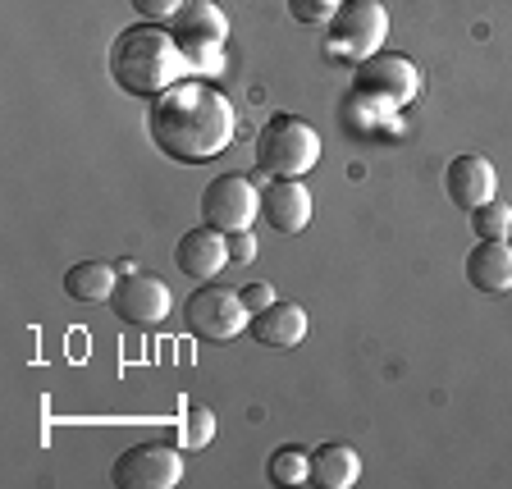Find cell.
I'll use <instances>...</instances> for the list:
<instances>
[{
	"instance_id": "6da1fadb",
	"label": "cell",
	"mask_w": 512,
	"mask_h": 489,
	"mask_svg": "<svg viewBox=\"0 0 512 489\" xmlns=\"http://www.w3.org/2000/svg\"><path fill=\"white\" fill-rule=\"evenodd\" d=\"M147 128L151 142L170 160L202 165V160H215L220 151H229V142L238 133V115L224 92L183 78V83H174L170 92H160L151 101Z\"/></svg>"
},
{
	"instance_id": "7a4b0ae2",
	"label": "cell",
	"mask_w": 512,
	"mask_h": 489,
	"mask_svg": "<svg viewBox=\"0 0 512 489\" xmlns=\"http://www.w3.org/2000/svg\"><path fill=\"white\" fill-rule=\"evenodd\" d=\"M188 69V55H183L179 37L165 32L160 23H138V28H124L110 46V78H115L119 92L128 96H147L156 101L160 92H170L174 83H183Z\"/></svg>"
},
{
	"instance_id": "3957f363",
	"label": "cell",
	"mask_w": 512,
	"mask_h": 489,
	"mask_svg": "<svg viewBox=\"0 0 512 489\" xmlns=\"http://www.w3.org/2000/svg\"><path fill=\"white\" fill-rule=\"evenodd\" d=\"M320 160V133L298 115H275L256 133V183L302 179Z\"/></svg>"
},
{
	"instance_id": "277c9868",
	"label": "cell",
	"mask_w": 512,
	"mask_h": 489,
	"mask_svg": "<svg viewBox=\"0 0 512 489\" xmlns=\"http://www.w3.org/2000/svg\"><path fill=\"white\" fill-rule=\"evenodd\" d=\"M389 37V10L380 0H343V10L330 19V37H325V51L339 55V60L362 64Z\"/></svg>"
},
{
	"instance_id": "5b68a950",
	"label": "cell",
	"mask_w": 512,
	"mask_h": 489,
	"mask_svg": "<svg viewBox=\"0 0 512 489\" xmlns=\"http://www.w3.org/2000/svg\"><path fill=\"white\" fill-rule=\"evenodd\" d=\"M247 320L252 316H247L243 298L234 288H215V284H202L197 293H188V307H183V330L211 343H229L234 334L247 330Z\"/></svg>"
},
{
	"instance_id": "8992f818",
	"label": "cell",
	"mask_w": 512,
	"mask_h": 489,
	"mask_svg": "<svg viewBox=\"0 0 512 489\" xmlns=\"http://www.w3.org/2000/svg\"><path fill=\"white\" fill-rule=\"evenodd\" d=\"M357 96H371L380 106L389 110H407L421 92V74L407 55H389V51H375L371 60L357 64V78H352Z\"/></svg>"
},
{
	"instance_id": "52a82bcc",
	"label": "cell",
	"mask_w": 512,
	"mask_h": 489,
	"mask_svg": "<svg viewBox=\"0 0 512 489\" xmlns=\"http://www.w3.org/2000/svg\"><path fill=\"white\" fill-rule=\"evenodd\" d=\"M256 215H261V192H256V179H247V174H220L202 188V220L220 234L252 229Z\"/></svg>"
},
{
	"instance_id": "ba28073f",
	"label": "cell",
	"mask_w": 512,
	"mask_h": 489,
	"mask_svg": "<svg viewBox=\"0 0 512 489\" xmlns=\"http://www.w3.org/2000/svg\"><path fill=\"white\" fill-rule=\"evenodd\" d=\"M119 489H174L183 480V458L170 444H133L110 467Z\"/></svg>"
},
{
	"instance_id": "9c48e42d",
	"label": "cell",
	"mask_w": 512,
	"mask_h": 489,
	"mask_svg": "<svg viewBox=\"0 0 512 489\" xmlns=\"http://www.w3.org/2000/svg\"><path fill=\"white\" fill-rule=\"evenodd\" d=\"M110 307H115V316L124 320V325L151 330V325H160V320L170 316V288L156 275H119Z\"/></svg>"
},
{
	"instance_id": "30bf717a",
	"label": "cell",
	"mask_w": 512,
	"mask_h": 489,
	"mask_svg": "<svg viewBox=\"0 0 512 489\" xmlns=\"http://www.w3.org/2000/svg\"><path fill=\"white\" fill-rule=\"evenodd\" d=\"M444 192L458 211L471 215L476 206L499 197V174H494V165L485 156H458V160H448V170H444Z\"/></svg>"
},
{
	"instance_id": "8fae6325",
	"label": "cell",
	"mask_w": 512,
	"mask_h": 489,
	"mask_svg": "<svg viewBox=\"0 0 512 489\" xmlns=\"http://www.w3.org/2000/svg\"><path fill=\"white\" fill-rule=\"evenodd\" d=\"M174 266L188 279H197V284H211V279L229 266V234L211 229V224L188 229V234L179 238V247H174Z\"/></svg>"
},
{
	"instance_id": "7c38bea8",
	"label": "cell",
	"mask_w": 512,
	"mask_h": 489,
	"mask_svg": "<svg viewBox=\"0 0 512 489\" xmlns=\"http://www.w3.org/2000/svg\"><path fill=\"white\" fill-rule=\"evenodd\" d=\"M261 220L275 234H302L311 224V192L298 179H266L261 188Z\"/></svg>"
},
{
	"instance_id": "4fadbf2b",
	"label": "cell",
	"mask_w": 512,
	"mask_h": 489,
	"mask_svg": "<svg viewBox=\"0 0 512 489\" xmlns=\"http://www.w3.org/2000/svg\"><path fill=\"white\" fill-rule=\"evenodd\" d=\"M467 279L480 293H512V243L508 238H476L467 256Z\"/></svg>"
},
{
	"instance_id": "5bb4252c",
	"label": "cell",
	"mask_w": 512,
	"mask_h": 489,
	"mask_svg": "<svg viewBox=\"0 0 512 489\" xmlns=\"http://www.w3.org/2000/svg\"><path fill=\"white\" fill-rule=\"evenodd\" d=\"M247 334H252L256 343H266V348H298L302 339H307V311L298 307V302H270L266 311H256L252 320H247Z\"/></svg>"
},
{
	"instance_id": "9a60e30c",
	"label": "cell",
	"mask_w": 512,
	"mask_h": 489,
	"mask_svg": "<svg viewBox=\"0 0 512 489\" xmlns=\"http://www.w3.org/2000/svg\"><path fill=\"white\" fill-rule=\"evenodd\" d=\"M170 23H174L170 32L179 37L183 51H192V46H224V37H229V19L220 14L215 0H188Z\"/></svg>"
},
{
	"instance_id": "2e32d148",
	"label": "cell",
	"mask_w": 512,
	"mask_h": 489,
	"mask_svg": "<svg viewBox=\"0 0 512 489\" xmlns=\"http://www.w3.org/2000/svg\"><path fill=\"white\" fill-rule=\"evenodd\" d=\"M357 476H362L357 448H348V444L334 439V444H320L316 453H311V480H316L320 489H352Z\"/></svg>"
},
{
	"instance_id": "e0dca14e",
	"label": "cell",
	"mask_w": 512,
	"mask_h": 489,
	"mask_svg": "<svg viewBox=\"0 0 512 489\" xmlns=\"http://www.w3.org/2000/svg\"><path fill=\"white\" fill-rule=\"evenodd\" d=\"M115 266L110 261H78L74 270H64V293L74 302H110L115 298Z\"/></svg>"
},
{
	"instance_id": "ac0fdd59",
	"label": "cell",
	"mask_w": 512,
	"mask_h": 489,
	"mask_svg": "<svg viewBox=\"0 0 512 489\" xmlns=\"http://www.w3.org/2000/svg\"><path fill=\"white\" fill-rule=\"evenodd\" d=\"M215 439V412L202 403H188L179 416V444L188 448V453H197V448H206Z\"/></svg>"
},
{
	"instance_id": "d6986e66",
	"label": "cell",
	"mask_w": 512,
	"mask_h": 489,
	"mask_svg": "<svg viewBox=\"0 0 512 489\" xmlns=\"http://www.w3.org/2000/svg\"><path fill=\"white\" fill-rule=\"evenodd\" d=\"M270 480L275 485H302V480H311V453H302L298 444H284L270 453Z\"/></svg>"
},
{
	"instance_id": "ffe728a7",
	"label": "cell",
	"mask_w": 512,
	"mask_h": 489,
	"mask_svg": "<svg viewBox=\"0 0 512 489\" xmlns=\"http://www.w3.org/2000/svg\"><path fill=\"white\" fill-rule=\"evenodd\" d=\"M471 234L476 238H508L512 234V206L508 202H485L471 211Z\"/></svg>"
},
{
	"instance_id": "44dd1931",
	"label": "cell",
	"mask_w": 512,
	"mask_h": 489,
	"mask_svg": "<svg viewBox=\"0 0 512 489\" xmlns=\"http://www.w3.org/2000/svg\"><path fill=\"white\" fill-rule=\"evenodd\" d=\"M343 10V0H288V14L298 23H330Z\"/></svg>"
},
{
	"instance_id": "7402d4cb",
	"label": "cell",
	"mask_w": 512,
	"mask_h": 489,
	"mask_svg": "<svg viewBox=\"0 0 512 489\" xmlns=\"http://www.w3.org/2000/svg\"><path fill=\"white\" fill-rule=\"evenodd\" d=\"M133 10H138L142 23H165L183 10V0H133Z\"/></svg>"
},
{
	"instance_id": "603a6c76",
	"label": "cell",
	"mask_w": 512,
	"mask_h": 489,
	"mask_svg": "<svg viewBox=\"0 0 512 489\" xmlns=\"http://www.w3.org/2000/svg\"><path fill=\"white\" fill-rule=\"evenodd\" d=\"M247 261H256V238L252 229H238L229 234V266H247Z\"/></svg>"
},
{
	"instance_id": "cb8c5ba5",
	"label": "cell",
	"mask_w": 512,
	"mask_h": 489,
	"mask_svg": "<svg viewBox=\"0 0 512 489\" xmlns=\"http://www.w3.org/2000/svg\"><path fill=\"white\" fill-rule=\"evenodd\" d=\"M238 298H243L247 316H256V311H266L270 302H275V288L270 284H247V288H238Z\"/></svg>"
},
{
	"instance_id": "d4e9b609",
	"label": "cell",
	"mask_w": 512,
	"mask_h": 489,
	"mask_svg": "<svg viewBox=\"0 0 512 489\" xmlns=\"http://www.w3.org/2000/svg\"><path fill=\"white\" fill-rule=\"evenodd\" d=\"M508 243H512V234H508Z\"/></svg>"
}]
</instances>
